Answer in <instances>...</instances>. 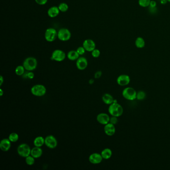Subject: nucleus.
<instances>
[{"label":"nucleus","instance_id":"obj_1","mask_svg":"<svg viewBox=\"0 0 170 170\" xmlns=\"http://www.w3.org/2000/svg\"><path fill=\"white\" fill-rule=\"evenodd\" d=\"M108 112L111 116L119 117L123 114V108L118 103H113L109 105Z\"/></svg>","mask_w":170,"mask_h":170},{"label":"nucleus","instance_id":"obj_2","mask_svg":"<svg viewBox=\"0 0 170 170\" xmlns=\"http://www.w3.org/2000/svg\"><path fill=\"white\" fill-rule=\"evenodd\" d=\"M23 65L25 70L28 72L33 71L36 70L38 66V61L36 58L34 57H27L23 61Z\"/></svg>","mask_w":170,"mask_h":170},{"label":"nucleus","instance_id":"obj_3","mask_svg":"<svg viewBox=\"0 0 170 170\" xmlns=\"http://www.w3.org/2000/svg\"><path fill=\"white\" fill-rule=\"evenodd\" d=\"M31 92L35 96H43L47 93V88L43 84H36L31 88Z\"/></svg>","mask_w":170,"mask_h":170},{"label":"nucleus","instance_id":"obj_4","mask_svg":"<svg viewBox=\"0 0 170 170\" xmlns=\"http://www.w3.org/2000/svg\"><path fill=\"white\" fill-rule=\"evenodd\" d=\"M31 147L26 143L21 144L17 148V153L21 157L25 158L31 155Z\"/></svg>","mask_w":170,"mask_h":170},{"label":"nucleus","instance_id":"obj_5","mask_svg":"<svg viewBox=\"0 0 170 170\" xmlns=\"http://www.w3.org/2000/svg\"><path fill=\"white\" fill-rule=\"evenodd\" d=\"M122 95L124 98L128 100H134L136 99L137 92L132 87L125 88L122 92Z\"/></svg>","mask_w":170,"mask_h":170},{"label":"nucleus","instance_id":"obj_6","mask_svg":"<svg viewBox=\"0 0 170 170\" xmlns=\"http://www.w3.org/2000/svg\"><path fill=\"white\" fill-rule=\"evenodd\" d=\"M72 34L70 30L66 28H61L57 32V38L63 41H67L71 38Z\"/></svg>","mask_w":170,"mask_h":170},{"label":"nucleus","instance_id":"obj_7","mask_svg":"<svg viewBox=\"0 0 170 170\" xmlns=\"http://www.w3.org/2000/svg\"><path fill=\"white\" fill-rule=\"evenodd\" d=\"M57 37V32L54 28H48L45 31V38L48 42H52L56 40Z\"/></svg>","mask_w":170,"mask_h":170},{"label":"nucleus","instance_id":"obj_8","mask_svg":"<svg viewBox=\"0 0 170 170\" xmlns=\"http://www.w3.org/2000/svg\"><path fill=\"white\" fill-rule=\"evenodd\" d=\"M45 145L50 149L56 148L57 146V140L53 135H50L45 138Z\"/></svg>","mask_w":170,"mask_h":170},{"label":"nucleus","instance_id":"obj_9","mask_svg":"<svg viewBox=\"0 0 170 170\" xmlns=\"http://www.w3.org/2000/svg\"><path fill=\"white\" fill-rule=\"evenodd\" d=\"M65 57L66 54L63 51L60 50H56L52 52L51 59L57 62H61L65 60Z\"/></svg>","mask_w":170,"mask_h":170},{"label":"nucleus","instance_id":"obj_10","mask_svg":"<svg viewBox=\"0 0 170 170\" xmlns=\"http://www.w3.org/2000/svg\"><path fill=\"white\" fill-rule=\"evenodd\" d=\"M103 159L101 154L98 153H94L91 154L89 157L88 160L90 163L92 164L96 165L101 163L102 160Z\"/></svg>","mask_w":170,"mask_h":170},{"label":"nucleus","instance_id":"obj_11","mask_svg":"<svg viewBox=\"0 0 170 170\" xmlns=\"http://www.w3.org/2000/svg\"><path fill=\"white\" fill-rule=\"evenodd\" d=\"M130 82V78L126 74L120 75L117 78V83L120 86H126Z\"/></svg>","mask_w":170,"mask_h":170},{"label":"nucleus","instance_id":"obj_12","mask_svg":"<svg viewBox=\"0 0 170 170\" xmlns=\"http://www.w3.org/2000/svg\"><path fill=\"white\" fill-rule=\"evenodd\" d=\"M83 47L86 51L92 52L96 48V44L93 40L91 39H85L83 43Z\"/></svg>","mask_w":170,"mask_h":170},{"label":"nucleus","instance_id":"obj_13","mask_svg":"<svg viewBox=\"0 0 170 170\" xmlns=\"http://www.w3.org/2000/svg\"><path fill=\"white\" fill-rule=\"evenodd\" d=\"M110 118V117L107 114L105 113H101L97 115L96 120L99 123L105 125L106 124L109 123Z\"/></svg>","mask_w":170,"mask_h":170},{"label":"nucleus","instance_id":"obj_14","mask_svg":"<svg viewBox=\"0 0 170 170\" xmlns=\"http://www.w3.org/2000/svg\"><path fill=\"white\" fill-rule=\"evenodd\" d=\"M76 65L77 69L80 70H85L88 66L87 60L85 57H79L76 60Z\"/></svg>","mask_w":170,"mask_h":170},{"label":"nucleus","instance_id":"obj_15","mask_svg":"<svg viewBox=\"0 0 170 170\" xmlns=\"http://www.w3.org/2000/svg\"><path fill=\"white\" fill-rule=\"evenodd\" d=\"M12 142L8 138H4L0 142V149L3 152H7L10 149Z\"/></svg>","mask_w":170,"mask_h":170},{"label":"nucleus","instance_id":"obj_16","mask_svg":"<svg viewBox=\"0 0 170 170\" xmlns=\"http://www.w3.org/2000/svg\"><path fill=\"white\" fill-rule=\"evenodd\" d=\"M104 131L106 135H107V136H113L116 132V129L114 125L110 123L106 124L104 125Z\"/></svg>","mask_w":170,"mask_h":170},{"label":"nucleus","instance_id":"obj_17","mask_svg":"<svg viewBox=\"0 0 170 170\" xmlns=\"http://www.w3.org/2000/svg\"><path fill=\"white\" fill-rule=\"evenodd\" d=\"M43 153V151L41 147L34 146L31 149V155L35 159H38L41 157Z\"/></svg>","mask_w":170,"mask_h":170},{"label":"nucleus","instance_id":"obj_18","mask_svg":"<svg viewBox=\"0 0 170 170\" xmlns=\"http://www.w3.org/2000/svg\"><path fill=\"white\" fill-rule=\"evenodd\" d=\"M59 12L60 11H59L58 7L54 6L52 7H50V9H48V11H47V14H48V16L50 18H55L59 15Z\"/></svg>","mask_w":170,"mask_h":170},{"label":"nucleus","instance_id":"obj_19","mask_svg":"<svg viewBox=\"0 0 170 170\" xmlns=\"http://www.w3.org/2000/svg\"><path fill=\"white\" fill-rule=\"evenodd\" d=\"M102 100L105 104L110 105L113 103L114 99L111 94L109 93H105L102 96Z\"/></svg>","mask_w":170,"mask_h":170},{"label":"nucleus","instance_id":"obj_20","mask_svg":"<svg viewBox=\"0 0 170 170\" xmlns=\"http://www.w3.org/2000/svg\"><path fill=\"white\" fill-rule=\"evenodd\" d=\"M45 138L43 136H38L34 140V145L36 147H41L45 145Z\"/></svg>","mask_w":170,"mask_h":170},{"label":"nucleus","instance_id":"obj_21","mask_svg":"<svg viewBox=\"0 0 170 170\" xmlns=\"http://www.w3.org/2000/svg\"><path fill=\"white\" fill-rule=\"evenodd\" d=\"M101 155L103 159H109L112 155V152L110 149L105 148L102 151Z\"/></svg>","mask_w":170,"mask_h":170},{"label":"nucleus","instance_id":"obj_22","mask_svg":"<svg viewBox=\"0 0 170 170\" xmlns=\"http://www.w3.org/2000/svg\"><path fill=\"white\" fill-rule=\"evenodd\" d=\"M67 57L70 61H74L78 59L79 55L76 50H70L67 54Z\"/></svg>","mask_w":170,"mask_h":170},{"label":"nucleus","instance_id":"obj_23","mask_svg":"<svg viewBox=\"0 0 170 170\" xmlns=\"http://www.w3.org/2000/svg\"><path fill=\"white\" fill-rule=\"evenodd\" d=\"M135 45L138 48H142L145 46V40L142 37H138L135 41Z\"/></svg>","mask_w":170,"mask_h":170},{"label":"nucleus","instance_id":"obj_24","mask_svg":"<svg viewBox=\"0 0 170 170\" xmlns=\"http://www.w3.org/2000/svg\"><path fill=\"white\" fill-rule=\"evenodd\" d=\"M8 139L10 140V141L12 143H14V142L18 141L19 140V136L17 133H11V134L9 135Z\"/></svg>","mask_w":170,"mask_h":170},{"label":"nucleus","instance_id":"obj_25","mask_svg":"<svg viewBox=\"0 0 170 170\" xmlns=\"http://www.w3.org/2000/svg\"><path fill=\"white\" fill-rule=\"evenodd\" d=\"M25 70L23 65H19L15 69V73L18 76H22L25 74Z\"/></svg>","mask_w":170,"mask_h":170},{"label":"nucleus","instance_id":"obj_26","mask_svg":"<svg viewBox=\"0 0 170 170\" xmlns=\"http://www.w3.org/2000/svg\"><path fill=\"white\" fill-rule=\"evenodd\" d=\"M35 158L34 157H32V155H29L27 157L25 158V163L27 165L29 166H32L35 163Z\"/></svg>","mask_w":170,"mask_h":170},{"label":"nucleus","instance_id":"obj_27","mask_svg":"<svg viewBox=\"0 0 170 170\" xmlns=\"http://www.w3.org/2000/svg\"><path fill=\"white\" fill-rule=\"evenodd\" d=\"M151 0H139L138 4L142 7H149Z\"/></svg>","mask_w":170,"mask_h":170},{"label":"nucleus","instance_id":"obj_28","mask_svg":"<svg viewBox=\"0 0 170 170\" xmlns=\"http://www.w3.org/2000/svg\"><path fill=\"white\" fill-rule=\"evenodd\" d=\"M58 8H59L60 12H65L68 10V6L67 4L65 3H62L59 4V6H58Z\"/></svg>","mask_w":170,"mask_h":170},{"label":"nucleus","instance_id":"obj_29","mask_svg":"<svg viewBox=\"0 0 170 170\" xmlns=\"http://www.w3.org/2000/svg\"><path fill=\"white\" fill-rule=\"evenodd\" d=\"M146 96V94L145 92L143 91L140 90L138 92H137V96H136V99H137L139 100H142L145 98V97Z\"/></svg>","mask_w":170,"mask_h":170},{"label":"nucleus","instance_id":"obj_30","mask_svg":"<svg viewBox=\"0 0 170 170\" xmlns=\"http://www.w3.org/2000/svg\"><path fill=\"white\" fill-rule=\"evenodd\" d=\"M92 56L94 58H98L100 55V50L95 48L93 51L92 52Z\"/></svg>","mask_w":170,"mask_h":170},{"label":"nucleus","instance_id":"obj_31","mask_svg":"<svg viewBox=\"0 0 170 170\" xmlns=\"http://www.w3.org/2000/svg\"><path fill=\"white\" fill-rule=\"evenodd\" d=\"M76 51H77V52H78V54H79V56H82V55L85 54L86 50H85V48L83 46V47H78L77 50H76Z\"/></svg>","mask_w":170,"mask_h":170},{"label":"nucleus","instance_id":"obj_32","mask_svg":"<svg viewBox=\"0 0 170 170\" xmlns=\"http://www.w3.org/2000/svg\"><path fill=\"white\" fill-rule=\"evenodd\" d=\"M118 118H117V117H115V116H112L111 117H110V121H109V123H110L112 124L113 125H115V124H116L117 123H118Z\"/></svg>","mask_w":170,"mask_h":170},{"label":"nucleus","instance_id":"obj_33","mask_svg":"<svg viewBox=\"0 0 170 170\" xmlns=\"http://www.w3.org/2000/svg\"><path fill=\"white\" fill-rule=\"evenodd\" d=\"M26 76L30 79H32L34 77V74L33 72H32V71L28 72L26 74Z\"/></svg>","mask_w":170,"mask_h":170},{"label":"nucleus","instance_id":"obj_34","mask_svg":"<svg viewBox=\"0 0 170 170\" xmlns=\"http://www.w3.org/2000/svg\"><path fill=\"white\" fill-rule=\"evenodd\" d=\"M48 0H35L36 3L39 5H45L47 4Z\"/></svg>","mask_w":170,"mask_h":170},{"label":"nucleus","instance_id":"obj_35","mask_svg":"<svg viewBox=\"0 0 170 170\" xmlns=\"http://www.w3.org/2000/svg\"><path fill=\"white\" fill-rule=\"evenodd\" d=\"M102 72L101 71H97L95 72L94 74V78L98 79L100 78L101 76H102Z\"/></svg>","mask_w":170,"mask_h":170},{"label":"nucleus","instance_id":"obj_36","mask_svg":"<svg viewBox=\"0 0 170 170\" xmlns=\"http://www.w3.org/2000/svg\"><path fill=\"white\" fill-rule=\"evenodd\" d=\"M149 11L150 12V13L154 14L155 13H157V7L151 8L149 7Z\"/></svg>","mask_w":170,"mask_h":170},{"label":"nucleus","instance_id":"obj_37","mask_svg":"<svg viewBox=\"0 0 170 170\" xmlns=\"http://www.w3.org/2000/svg\"><path fill=\"white\" fill-rule=\"evenodd\" d=\"M156 6H157V2L154 0H151L149 7L155 8L156 7Z\"/></svg>","mask_w":170,"mask_h":170},{"label":"nucleus","instance_id":"obj_38","mask_svg":"<svg viewBox=\"0 0 170 170\" xmlns=\"http://www.w3.org/2000/svg\"><path fill=\"white\" fill-rule=\"evenodd\" d=\"M4 82V77H3L2 75H1V76H0V86H2V84H3Z\"/></svg>","mask_w":170,"mask_h":170},{"label":"nucleus","instance_id":"obj_39","mask_svg":"<svg viewBox=\"0 0 170 170\" xmlns=\"http://www.w3.org/2000/svg\"><path fill=\"white\" fill-rule=\"evenodd\" d=\"M159 1L160 3L162 4V5H165V4H166L167 2H168L167 0H159Z\"/></svg>","mask_w":170,"mask_h":170},{"label":"nucleus","instance_id":"obj_40","mask_svg":"<svg viewBox=\"0 0 170 170\" xmlns=\"http://www.w3.org/2000/svg\"><path fill=\"white\" fill-rule=\"evenodd\" d=\"M94 83V81L93 79H90L89 81V83L90 84H93Z\"/></svg>","mask_w":170,"mask_h":170},{"label":"nucleus","instance_id":"obj_41","mask_svg":"<svg viewBox=\"0 0 170 170\" xmlns=\"http://www.w3.org/2000/svg\"><path fill=\"white\" fill-rule=\"evenodd\" d=\"M4 92L3 89H2V88H1L0 89V96H2L3 94H4Z\"/></svg>","mask_w":170,"mask_h":170},{"label":"nucleus","instance_id":"obj_42","mask_svg":"<svg viewBox=\"0 0 170 170\" xmlns=\"http://www.w3.org/2000/svg\"><path fill=\"white\" fill-rule=\"evenodd\" d=\"M167 1H168V2H169V3H170V0H167Z\"/></svg>","mask_w":170,"mask_h":170}]
</instances>
